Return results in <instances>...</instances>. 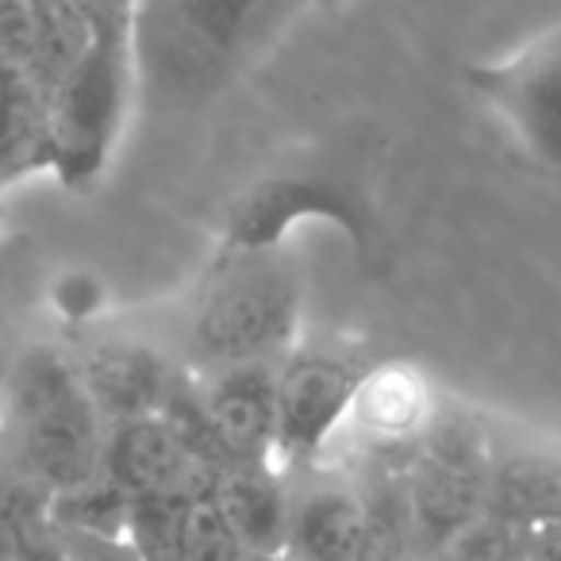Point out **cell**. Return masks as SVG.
<instances>
[{
  "label": "cell",
  "instance_id": "cell-6",
  "mask_svg": "<svg viewBox=\"0 0 561 561\" xmlns=\"http://www.w3.org/2000/svg\"><path fill=\"white\" fill-rule=\"evenodd\" d=\"M362 369L323 351L289 354L277 369V446L273 466H308L346 427Z\"/></svg>",
  "mask_w": 561,
  "mask_h": 561
},
{
  "label": "cell",
  "instance_id": "cell-17",
  "mask_svg": "<svg viewBox=\"0 0 561 561\" xmlns=\"http://www.w3.org/2000/svg\"><path fill=\"white\" fill-rule=\"evenodd\" d=\"M188 500L178 496H131L124 542L142 561H173L178 558L181 527H185Z\"/></svg>",
  "mask_w": 561,
  "mask_h": 561
},
{
  "label": "cell",
  "instance_id": "cell-19",
  "mask_svg": "<svg viewBox=\"0 0 561 561\" xmlns=\"http://www.w3.org/2000/svg\"><path fill=\"white\" fill-rule=\"evenodd\" d=\"M50 300H55V312L62 316V320L81 323L101 312L104 289H101V280L89 277V273H66V277H58Z\"/></svg>",
  "mask_w": 561,
  "mask_h": 561
},
{
  "label": "cell",
  "instance_id": "cell-12",
  "mask_svg": "<svg viewBox=\"0 0 561 561\" xmlns=\"http://www.w3.org/2000/svg\"><path fill=\"white\" fill-rule=\"evenodd\" d=\"M435 420V400L415 369L381 366L362 377L351 404V423L374 450H400V446L423 438Z\"/></svg>",
  "mask_w": 561,
  "mask_h": 561
},
{
  "label": "cell",
  "instance_id": "cell-16",
  "mask_svg": "<svg viewBox=\"0 0 561 561\" xmlns=\"http://www.w3.org/2000/svg\"><path fill=\"white\" fill-rule=\"evenodd\" d=\"M127 512H131V496L119 489L104 469L85 484L50 492L47 496V527L55 535H89V538H119L124 542Z\"/></svg>",
  "mask_w": 561,
  "mask_h": 561
},
{
  "label": "cell",
  "instance_id": "cell-5",
  "mask_svg": "<svg viewBox=\"0 0 561 561\" xmlns=\"http://www.w3.org/2000/svg\"><path fill=\"white\" fill-rule=\"evenodd\" d=\"M466 85L489 104L530 162L561 173V20L504 62L469 66Z\"/></svg>",
  "mask_w": 561,
  "mask_h": 561
},
{
  "label": "cell",
  "instance_id": "cell-8",
  "mask_svg": "<svg viewBox=\"0 0 561 561\" xmlns=\"http://www.w3.org/2000/svg\"><path fill=\"white\" fill-rule=\"evenodd\" d=\"M101 469L127 496H178V500L208 496L219 477L211 469H204L185 450V443L173 435V427L162 415L112 423L104 431Z\"/></svg>",
  "mask_w": 561,
  "mask_h": 561
},
{
  "label": "cell",
  "instance_id": "cell-14",
  "mask_svg": "<svg viewBox=\"0 0 561 561\" xmlns=\"http://www.w3.org/2000/svg\"><path fill=\"white\" fill-rule=\"evenodd\" d=\"M489 515L515 530L561 519V461L519 454L492 466Z\"/></svg>",
  "mask_w": 561,
  "mask_h": 561
},
{
  "label": "cell",
  "instance_id": "cell-22",
  "mask_svg": "<svg viewBox=\"0 0 561 561\" xmlns=\"http://www.w3.org/2000/svg\"><path fill=\"white\" fill-rule=\"evenodd\" d=\"M400 561H404V558H400Z\"/></svg>",
  "mask_w": 561,
  "mask_h": 561
},
{
  "label": "cell",
  "instance_id": "cell-9",
  "mask_svg": "<svg viewBox=\"0 0 561 561\" xmlns=\"http://www.w3.org/2000/svg\"><path fill=\"white\" fill-rule=\"evenodd\" d=\"M201 404L227 458L242 466H273V446H277V366L273 362L216 369L201 389Z\"/></svg>",
  "mask_w": 561,
  "mask_h": 561
},
{
  "label": "cell",
  "instance_id": "cell-11",
  "mask_svg": "<svg viewBox=\"0 0 561 561\" xmlns=\"http://www.w3.org/2000/svg\"><path fill=\"white\" fill-rule=\"evenodd\" d=\"M369 504L351 489L323 484L289 500L285 553L289 561H366Z\"/></svg>",
  "mask_w": 561,
  "mask_h": 561
},
{
  "label": "cell",
  "instance_id": "cell-20",
  "mask_svg": "<svg viewBox=\"0 0 561 561\" xmlns=\"http://www.w3.org/2000/svg\"><path fill=\"white\" fill-rule=\"evenodd\" d=\"M55 535V530H50ZM62 542V550L70 553L73 561H142L139 553L131 550L119 538H89V535H55Z\"/></svg>",
  "mask_w": 561,
  "mask_h": 561
},
{
  "label": "cell",
  "instance_id": "cell-1",
  "mask_svg": "<svg viewBox=\"0 0 561 561\" xmlns=\"http://www.w3.org/2000/svg\"><path fill=\"white\" fill-rule=\"evenodd\" d=\"M289 9L257 0H158L131 9L135 93L147 112H185L224 93Z\"/></svg>",
  "mask_w": 561,
  "mask_h": 561
},
{
  "label": "cell",
  "instance_id": "cell-4",
  "mask_svg": "<svg viewBox=\"0 0 561 561\" xmlns=\"http://www.w3.org/2000/svg\"><path fill=\"white\" fill-rule=\"evenodd\" d=\"M297 277L277 250H227L193 316V346L211 366L273 362L297 331Z\"/></svg>",
  "mask_w": 561,
  "mask_h": 561
},
{
  "label": "cell",
  "instance_id": "cell-3",
  "mask_svg": "<svg viewBox=\"0 0 561 561\" xmlns=\"http://www.w3.org/2000/svg\"><path fill=\"white\" fill-rule=\"evenodd\" d=\"M20 477L43 492H62L101 473L104 420L81 389L78 366L55 346L27 351L9 381Z\"/></svg>",
  "mask_w": 561,
  "mask_h": 561
},
{
  "label": "cell",
  "instance_id": "cell-18",
  "mask_svg": "<svg viewBox=\"0 0 561 561\" xmlns=\"http://www.w3.org/2000/svg\"><path fill=\"white\" fill-rule=\"evenodd\" d=\"M47 512V492L27 477L0 473V561H16L27 530L39 527Z\"/></svg>",
  "mask_w": 561,
  "mask_h": 561
},
{
  "label": "cell",
  "instance_id": "cell-15",
  "mask_svg": "<svg viewBox=\"0 0 561 561\" xmlns=\"http://www.w3.org/2000/svg\"><path fill=\"white\" fill-rule=\"evenodd\" d=\"M32 170H50L47 108L24 73L0 62V185Z\"/></svg>",
  "mask_w": 561,
  "mask_h": 561
},
{
  "label": "cell",
  "instance_id": "cell-21",
  "mask_svg": "<svg viewBox=\"0 0 561 561\" xmlns=\"http://www.w3.org/2000/svg\"><path fill=\"white\" fill-rule=\"evenodd\" d=\"M16 561H73V558L62 550V542L50 535L47 523H39V527L27 530V538H24V546H20V558Z\"/></svg>",
  "mask_w": 561,
  "mask_h": 561
},
{
  "label": "cell",
  "instance_id": "cell-13",
  "mask_svg": "<svg viewBox=\"0 0 561 561\" xmlns=\"http://www.w3.org/2000/svg\"><path fill=\"white\" fill-rule=\"evenodd\" d=\"M211 504L234 530L250 558H277L285 553L289 530V496L273 466H227L211 484Z\"/></svg>",
  "mask_w": 561,
  "mask_h": 561
},
{
  "label": "cell",
  "instance_id": "cell-10",
  "mask_svg": "<svg viewBox=\"0 0 561 561\" xmlns=\"http://www.w3.org/2000/svg\"><path fill=\"white\" fill-rule=\"evenodd\" d=\"M73 366H78L81 389L93 400L104 427L158 415L173 385L165 374V362L150 346L124 343V339L93 343L89 351H81Z\"/></svg>",
  "mask_w": 561,
  "mask_h": 561
},
{
  "label": "cell",
  "instance_id": "cell-2",
  "mask_svg": "<svg viewBox=\"0 0 561 561\" xmlns=\"http://www.w3.org/2000/svg\"><path fill=\"white\" fill-rule=\"evenodd\" d=\"M131 93V4H89L85 39L43 89L50 170L62 185L101 178L124 131Z\"/></svg>",
  "mask_w": 561,
  "mask_h": 561
},
{
  "label": "cell",
  "instance_id": "cell-7",
  "mask_svg": "<svg viewBox=\"0 0 561 561\" xmlns=\"http://www.w3.org/2000/svg\"><path fill=\"white\" fill-rule=\"evenodd\" d=\"M305 216H328L343 224L358 247L369 242V211L358 196L335 188L331 181L285 178L262 181L231 204L224 231L227 250H277L280 234Z\"/></svg>",
  "mask_w": 561,
  "mask_h": 561
}]
</instances>
